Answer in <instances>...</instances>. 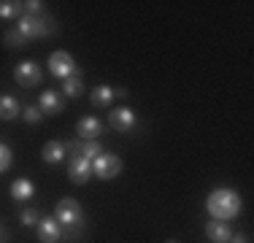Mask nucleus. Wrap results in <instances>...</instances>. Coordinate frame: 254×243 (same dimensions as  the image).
Returning <instances> with one entry per match:
<instances>
[{
  "label": "nucleus",
  "instance_id": "13",
  "mask_svg": "<svg viewBox=\"0 0 254 243\" xmlns=\"http://www.w3.org/2000/svg\"><path fill=\"white\" fill-rule=\"evenodd\" d=\"M41 160H44L46 165H57V162H63L65 160V143L49 141L44 149H41Z\"/></svg>",
  "mask_w": 254,
  "mask_h": 243
},
{
  "label": "nucleus",
  "instance_id": "24",
  "mask_svg": "<svg viewBox=\"0 0 254 243\" xmlns=\"http://www.w3.org/2000/svg\"><path fill=\"white\" fill-rule=\"evenodd\" d=\"M38 222H41V214L35 208H25V211H22V224H27V227H30V224H38Z\"/></svg>",
  "mask_w": 254,
  "mask_h": 243
},
{
  "label": "nucleus",
  "instance_id": "14",
  "mask_svg": "<svg viewBox=\"0 0 254 243\" xmlns=\"http://www.w3.org/2000/svg\"><path fill=\"white\" fill-rule=\"evenodd\" d=\"M16 117H19V100H16V97H11V95H3V97H0V119L11 122V119H16Z\"/></svg>",
  "mask_w": 254,
  "mask_h": 243
},
{
  "label": "nucleus",
  "instance_id": "21",
  "mask_svg": "<svg viewBox=\"0 0 254 243\" xmlns=\"http://www.w3.org/2000/svg\"><path fill=\"white\" fill-rule=\"evenodd\" d=\"M84 235V224H68V227H63V238L65 243H76L78 238Z\"/></svg>",
  "mask_w": 254,
  "mask_h": 243
},
{
  "label": "nucleus",
  "instance_id": "16",
  "mask_svg": "<svg viewBox=\"0 0 254 243\" xmlns=\"http://www.w3.org/2000/svg\"><path fill=\"white\" fill-rule=\"evenodd\" d=\"M11 197L19 200V203L22 200H30L33 197V184H30L27 179H16L14 184H11Z\"/></svg>",
  "mask_w": 254,
  "mask_h": 243
},
{
  "label": "nucleus",
  "instance_id": "23",
  "mask_svg": "<svg viewBox=\"0 0 254 243\" xmlns=\"http://www.w3.org/2000/svg\"><path fill=\"white\" fill-rule=\"evenodd\" d=\"M8 168H11V149L0 143V173H5Z\"/></svg>",
  "mask_w": 254,
  "mask_h": 243
},
{
  "label": "nucleus",
  "instance_id": "25",
  "mask_svg": "<svg viewBox=\"0 0 254 243\" xmlns=\"http://www.w3.org/2000/svg\"><path fill=\"white\" fill-rule=\"evenodd\" d=\"M230 243H249V238H244V235H233Z\"/></svg>",
  "mask_w": 254,
  "mask_h": 243
},
{
  "label": "nucleus",
  "instance_id": "22",
  "mask_svg": "<svg viewBox=\"0 0 254 243\" xmlns=\"http://www.w3.org/2000/svg\"><path fill=\"white\" fill-rule=\"evenodd\" d=\"M22 119H25L27 124H38V122L44 119V114H41V108L30 106V108H25V114H22Z\"/></svg>",
  "mask_w": 254,
  "mask_h": 243
},
{
  "label": "nucleus",
  "instance_id": "10",
  "mask_svg": "<svg viewBox=\"0 0 254 243\" xmlns=\"http://www.w3.org/2000/svg\"><path fill=\"white\" fill-rule=\"evenodd\" d=\"M108 124L117 132H130L132 127H135V114H132L130 108H117L114 114H108Z\"/></svg>",
  "mask_w": 254,
  "mask_h": 243
},
{
  "label": "nucleus",
  "instance_id": "5",
  "mask_svg": "<svg viewBox=\"0 0 254 243\" xmlns=\"http://www.w3.org/2000/svg\"><path fill=\"white\" fill-rule=\"evenodd\" d=\"M49 70H52L54 78H63L65 81V78L76 76V62L68 52H54L49 57Z\"/></svg>",
  "mask_w": 254,
  "mask_h": 243
},
{
  "label": "nucleus",
  "instance_id": "18",
  "mask_svg": "<svg viewBox=\"0 0 254 243\" xmlns=\"http://www.w3.org/2000/svg\"><path fill=\"white\" fill-rule=\"evenodd\" d=\"M89 100H92V106L106 108L108 103L114 100V89H111V87H95V89H92V95H89Z\"/></svg>",
  "mask_w": 254,
  "mask_h": 243
},
{
  "label": "nucleus",
  "instance_id": "4",
  "mask_svg": "<svg viewBox=\"0 0 254 243\" xmlns=\"http://www.w3.org/2000/svg\"><path fill=\"white\" fill-rule=\"evenodd\" d=\"M119 170H122V160H119L117 154H111V151H103L100 157L92 160V173L98 176V179H103V181L119 176Z\"/></svg>",
  "mask_w": 254,
  "mask_h": 243
},
{
  "label": "nucleus",
  "instance_id": "1",
  "mask_svg": "<svg viewBox=\"0 0 254 243\" xmlns=\"http://www.w3.org/2000/svg\"><path fill=\"white\" fill-rule=\"evenodd\" d=\"M205 208H208L211 219L227 222V219L238 216L241 197H238V192H233V189H214L208 197H205Z\"/></svg>",
  "mask_w": 254,
  "mask_h": 243
},
{
  "label": "nucleus",
  "instance_id": "15",
  "mask_svg": "<svg viewBox=\"0 0 254 243\" xmlns=\"http://www.w3.org/2000/svg\"><path fill=\"white\" fill-rule=\"evenodd\" d=\"M0 16L3 19H14V16H25V3H16V0H0Z\"/></svg>",
  "mask_w": 254,
  "mask_h": 243
},
{
  "label": "nucleus",
  "instance_id": "17",
  "mask_svg": "<svg viewBox=\"0 0 254 243\" xmlns=\"http://www.w3.org/2000/svg\"><path fill=\"white\" fill-rule=\"evenodd\" d=\"M63 92H65V97H73V100H78V97L84 95V81L78 76L65 78V81H63Z\"/></svg>",
  "mask_w": 254,
  "mask_h": 243
},
{
  "label": "nucleus",
  "instance_id": "26",
  "mask_svg": "<svg viewBox=\"0 0 254 243\" xmlns=\"http://www.w3.org/2000/svg\"><path fill=\"white\" fill-rule=\"evenodd\" d=\"M130 92H127V89H117V92H114V97H127Z\"/></svg>",
  "mask_w": 254,
  "mask_h": 243
},
{
  "label": "nucleus",
  "instance_id": "12",
  "mask_svg": "<svg viewBox=\"0 0 254 243\" xmlns=\"http://www.w3.org/2000/svg\"><path fill=\"white\" fill-rule=\"evenodd\" d=\"M205 235H208L214 243H227L233 238V230H230L227 222H219V219H214V222L205 224Z\"/></svg>",
  "mask_w": 254,
  "mask_h": 243
},
{
  "label": "nucleus",
  "instance_id": "2",
  "mask_svg": "<svg viewBox=\"0 0 254 243\" xmlns=\"http://www.w3.org/2000/svg\"><path fill=\"white\" fill-rule=\"evenodd\" d=\"M16 30H19L25 38H44V35H52L54 33V22L49 16H22L19 24H16Z\"/></svg>",
  "mask_w": 254,
  "mask_h": 243
},
{
  "label": "nucleus",
  "instance_id": "7",
  "mask_svg": "<svg viewBox=\"0 0 254 243\" xmlns=\"http://www.w3.org/2000/svg\"><path fill=\"white\" fill-rule=\"evenodd\" d=\"M89 176H92V162L84 160V157H73V160L68 162V179L73 181L76 186L87 184Z\"/></svg>",
  "mask_w": 254,
  "mask_h": 243
},
{
  "label": "nucleus",
  "instance_id": "8",
  "mask_svg": "<svg viewBox=\"0 0 254 243\" xmlns=\"http://www.w3.org/2000/svg\"><path fill=\"white\" fill-rule=\"evenodd\" d=\"M38 241L41 243H60L63 241V227L57 219H41L38 222Z\"/></svg>",
  "mask_w": 254,
  "mask_h": 243
},
{
  "label": "nucleus",
  "instance_id": "6",
  "mask_svg": "<svg viewBox=\"0 0 254 243\" xmlns=\"http://www.w3.org/2000/svg\"><path fill=\"white\" fill-rule=\"evenodd\" d=\"M14 78H16V84H22V87H38L41 84V68H38V62H19L14 68Z\"/></svg>",
  "mask_w": 254,
  "mask_h": 243
},
{
  "label": "nucleus",
  "instance_id": "11",
  "mask_svg": "<svg viewBox=\"0 0 254 243\" xmlns=\"http://www.w3.org/2000/svg\"><path fill=\"white\" fill-rule=\"evenodd\" d=\"M76 132H78V138H81V141H95V138L103 132V122L95 119V117H87V119H81L76 124Z\"/></svg>",
  "mask_w": 254,
  "mask_h": 243
},
{
  "label": "nucleus",
  "instance_id": "20",
  "mask_svg": "<svg viewBox=\"0 0 254 243\" xmlns=\"http://www.w3.org/2000/svg\"><path fill=\"white\" fill-rule=\"evenodd\" d=\"M100 154H103V146L98 141H81V157L84 160L92 162L95 157H100Z\"/></svg>",
  "mask_w": 254,
  "mask_h": 243
},
{
  "label": "nucleus",
  "instance_id": "28",
  "mask_svg": "<svg viewBox=\"0 0 254 243\" xmlns=\"http://www.w3.org/2000/svg\"><path fill=\"white\" fill-rule=\"evenodd\" d=\"M168 243H176V241H168Z\"/></svg>",
  "mask_w": 254,
  "mask_h": 243
},
{
  "label": "nucleus",
  "instance_id": "3",
  "mask_svg": "<svg viewBox=\"0 0 254 243\" xmlns=\"http://www.w3.org/2000/svg\"><path fill=\"white\" fill-rule=\"evenodd\" d=\"M54 219L60 222V227H68V224H84V208L78 205V200L73 197H63L54 208Z\"/></svg>",
  "mask_w": 254,
  "mask_h": 243
},
{
  "label": "nucleus",
  "instance_id": "27",
  "mask_svg": "<svg viewBox=\"0 0 254 243\" xmlns=\"http://www.w3.org/2000/svg\"><path fill=\"white\" fill-rule=\"evenodd\" d=\"M3 241H5V230L0 227V243H3Z\"/></svg>",
  "mask_w": 254,
  "mask_h": 243
},
{
  "label": "nucleus",
  "instance_id": "9",
  "mask_svg": "<svg viewBox=\"0 0 254 243\" xmlns=\"http://www.w3.org/2000/svg\"><path fill=\"white\" fill-rule=\"evenodd\" d=\"M63 106H65V100H63V95L57 92V89H46V92H41V114L44 117H54V114H60L63 111Z\"/></svg>",
  "mask_w": 254,
  "mask_h": 243
},
{
  "label": "nucleus",
  "instance_id": "19",
  "mask_svg": "<svg viewBox=\"0 0 254 243\" xmlns=\"http://www.w3.org/2000/svg\"><path fill=\"white\" fill-rule=\"evenodd\" d=\"M25 41H27V38H25V35H22L16 27H14V30H5V33H3V44L11 46V49H22V46H25Z\"/></svg>",
  "mask_w": 254,
  "mask_h": 243
}]
</instances>
